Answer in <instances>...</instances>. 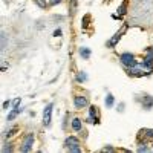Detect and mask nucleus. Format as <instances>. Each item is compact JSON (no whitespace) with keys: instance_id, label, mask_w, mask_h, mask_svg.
<instances>
[{"instance_id":"1","label":"nucleus","mask_w":153,"mask_h":153,"mask_svg":"<svg viewBox=\"0 0 153 153\" xmlns=\"http://www.w3.org/2000/svg\"><path fill=\"white\" fill-rule=\"evenodd\" d=\"M65 146L70 150V152H75V153H78V152H81V149H80L78 146H80V141L77 139V138H74V136H69V138H66V141H65Z\"/></svg>"},{"instance_id":"2","label":"nucleus","mask_w":153,"mask_h":153,"mask_svg":"<svg viewBox=\"0 0 153 153\" xmlns=\"http://www.w3.org/2000/svg\"><path fill=\"white\" fill-rule=\"evenodd\" d=\"M121 63L124 66H127V67H133V66H136V60H135V55L130 52H125L121 55Z\"/></svg>"},{"instance_id":"3","label":"nucleus","mask_w":153,"mask_h":153,"mask_svg":"<svg viewBox=\"0 0 153 153\" xmlns=\"http://www.w3.org/2000/svg\"><path fill=\"white\" fill-rule=\"evenodd\" d=\"M52 104H49V106H46V109H44V112H43V124L48 125L51 124V116H52Z\"/></svg>"},{"instance_id":"4","label":"nucleus","mask_w":153,"mask_h":153,"mask_svg":"<svg viewBox=\"0 0 153 153\" xmlns=\"http://www.w3.org/2000/svg\"><path fill=\"white\" fill-rule=\"evenodd\" d=\"M87 104H89V101H87V98H86V96L78 95V96H75V98H74V106L77 107V109H83V107H86Z\"/></svg>"},{"instance_id":"5","label":"nucleus","mask_w":153,"mask_h":153,"mask_svg":"<svg viewBox=\"0 0 153 153\" xmlns=\"http://www.w3.org/2000/svg\"><path fill=\"white\" fill-rule=\"evenodd\" d=\"M32 144H34V135L29 133L28 136H26V141L23 142V147L20 149V152H29L31 147H32Z\"/></svg>"},{"instance_id":"6","label":"nucleus","mask_w":153,"mask_h":153,"mask_svg":"<svg viewBox=\"0 0 153 153\" xmlns=\"http://www.w3.org/2000/svg\"><path fill=\"white\" fill-rule=\"evenodd\" d=\"M124 32L123 31H120V32H116L115 35H113V37L109 40V41H107V46H109V48H115L116 46V44H118V41H120V38H121V35H123Z\"/></svg>"},{"instance_id":"7","label":"nucleus","mask_w":153,"mask_h":153,"mask_svg":"<svg viewBox=\"0 0 153 153\" xmlns=\"http://www.w3.org/2000/svg\"><path fill=\"white\" fill-rule=\"evenodd\" d=\"M70 125H72V129H74L75 132H80V130H81V120H80V118H74V120H72V123H70Z\"/></svg>"},{"instance_id":"8","label":"nucleus","mask_w":153,"mask_h":153,"mask_svg":"<svg viewBox=\"0 0 153 153\" xmlns=\"http://www.w3.org/2000/svg\"><path fill=\"white\" fill-rule=\"evenodd\" d=\"M96 107H91V109H89V121L91 123H96L98 121V116H96Z\"/></svg>"},{"instance_id":"9","label":"nucleus","mask_w":153,"mask_h":153,"mask_svg":"<svg viewBox=\"0 0 153 153\" xmlns=\"http://www.w3.org/2000/svg\"><path fill=\"white\" fill-rule=\"evenodd\" d=\"M113 104H115V98H113V95L109 94V95L106 96V106H107V107H112Z\"/></svg>"},{"instance_id":"10","label":"nucleus","mask_w":153,"mask_h":153,"mask_svg":"<svg viewBox=\"0 0 153 153\" xmlns=\"http://www.w3.org/2000/svg\"><path fill=\"white\" fill-rule=\"evenodd\" d=\"M19 113H20V109H19V107H17V109H12V112H11L9 115H8V121H12Z\"/></svg>"},{"instance_id":"11","label":"nucleus","mask_w":153,"mask_h":153,"mask_svg":"<svg viewBox=\"0 0 153 153\" xmlns=\"http://www.w3.org/2000/svg\"><path fill=\"white\" fill-rule=\"evenodd\" d=\"M80 54H81V57H83V58H89V57H91V49H87V48H81V49H80Z\"/></svg>"},{"instance_id":"12","label":"nucleus","mask_w":153,"mask_h":153,"mask_svg":"<svg viewBox=\"0 0 153 153\" xmlns=\"http://www.w3.org/2000/svg\"><path fill=\"white\" fill-rule=\"evenodd\" d=\"M125 8H127V3H123V5L118 8V15H124V14H125Z\"/></svg>"},{"instance_id":"13","label":"nucleus","mask_w":153,"mask_h":153,"mask_svg":"<svg viewBox=\"0 0 153 153\" xmlns=\"http://www.w3.org/2000/svg\"><path fill=\"white\" fill-rule=\"evenodd\" d=\"M20 101H22V98H15V100L11 103V104H12V109H17V107H19V104H20Z\"/></svg>"},{"instance_id":"14","label":"nucleus","mask_w":153,"mask_h":153,"mask_svg":"<svg viewBox=\"0 0 153 153\" xmlns=\"http://www.w3.org/2000/svg\"><path fill=\"white\" fill-rule=\"evenodd\" d=\"M35 3H37L40 8H46V5H48L46 0H35Z\"/></svg>"},{"instance_id":"15","label":"nucleus","mask_w":153,"mask_h":153,"mask_svg":"<svg viewBox=\"0 0 153 153\" xmlns=\"http://www.w3.org/2000/svg\"><path fill=\"white\" fill-rule=\"evenodd\" d=\"M89 20H91V15H87V17L83 19V28H86V26L89 25Z\"/></svg>"},{"instance_id":"16","label":"nucleus","mask_w":153,"mask_h":153,"mask_svg":"<svg viewBox=\"0 0 153 153\" xmlns=\"http://www.w3.org/2000/svg\"><path fill=\"white\" fill-rule=\"evenodd\" d=\"M84 80H87V75H86V74H80V75H78V81H84Z\"/></svg>"},{"instance_id":"17","label":"nucleus","mask_w":153,"mask_h":153,"mask_svg":"<svg viewBox=\"0 0 153 153\" xmlns=\"http://www.w3.org/2000/svg\"><path fill=\"white\" fill-rule=\"evenodd\" d=\"M146 135H147V136H150V138H153V129H149V130H146Z\"/></svg>"},{"instance_id":"18","label":"nucleus","mask_w":153,"mask_h":153,"mask_svg":"<svg viewBox=\"0 0 153 153\" xmlns=\"http://www.w3.org/2000/svg\"><path fill=\"white\" fill-rule=\"evenodd\" d=\"M61 34V29H55V32H54V37H60Z\"/></svg>"},{"instance_id":"19","label":"nucleus","mask_w":153,"mask_h":153,"mask_svg":"<svg viewBox=\"0 0 153 153\" xmlns=\"http://www.w3.org/2000/svg\"><path fill=\"white\" fill-rule=\"evenodd\" d=\"M61 0H51V5H57V3H60Z\"/></svg>"}]
</instances>
